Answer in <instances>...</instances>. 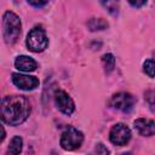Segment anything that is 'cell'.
I'll use <instances>...</instances> for the list:
<instances>
[{
	"label": "cell",
	"instance_id": "9a60e30c",
	"mask_svg": "<svg viewBox=\"0 0 155 155\" xmlns=\"http://www.w3.org/2000/svg\"><path fill=\"white\" fill-rule=\"evenodd\" d=\"M154 61L153 59H147L143 64V70L149 78H154Z\"/></svg>",
	"mask_w": 155,
	"mask_h": 155
},
{
	"label": "cell",
	"instance_id": "7c38bea8",
	"mask_svg": "<svg viewBox=\"0 0 155 155\" xmlns=\"http://www.w3.org/2000/svg\"><path fill=\"white\" fill-rule=\"evenodd\" d=\"M22 148H23V139H22L19 136H15V137L11 139L10 144H8L7 151H8L10 154L16 155V154H19V153L22 151Z\"/></svg>",
	"mask_w": 155,
	"mask_h": 155
},
{
	"label": "cell",
	"instance_id": "30bf717a",
	"mask_svg": "<svg viewBox=\"0 0 155 155\" xmlns=\"http://www.w3.org/2000/svg\"><path fill=\"white\" fill-rule=\"evenodd\" d=\"M15 67L21 71H34L38 68V63L29 56H18L15 61Z\"/></svg>",
	"mask_w": 155,
	"mask_h": 155
},
{
	"label": "cell",
	"instance_id": "2e32d148",
	"mask_svg": "<svg viewBox=\"0 0 155 155\" xmlns=\"http://www.w3.org/2000/svg\"><path fill=\"white\" fill-rule=\"evenodd\" d=\"M27 1L34 7H42L48 2V0H27Z\"/></svg>",
	"mask_w": 155,
	"mask_h": 155
},
{
	"label": "cell",
	"instance_id": "5b68a950",
	"mask_svg": "<svg viewBox=\"0 0 155 155\" xmlns=\"http://www.w3.org/2000/svg\"><path fill=\"white\" fill-rule=\"evenodd\" d=\"M109 139L114 145H126L131 139V131L122 122L115 124L109 132Z\"/></svg>",
	"mask_w": 155,
	"mask_h": 155
},
{
	"label": "cell",
	"instance_id": "5bb4252c",
	"mask_svg": "<svg viewBox=\"0 0 155 155\" xmlns=\"http://www.w3.org/2000/svg\"><path fill=\"white\" fill-rule=\"evenodd\" d=\"M102 62H103V67H104V70L105 73H110L114 67H115V58L111 53H107L102 57Z\"/></svg>",
	"mask_w": 155,
	"mask_h": 155
},
{
	"label": "cell",
	"instance_id": "9c48e42d",
	"mask_svg": "<svg viewBox=\"0 0 155 155\" xmlns=\"http://www.w3.org/2000/svg\"><path fill=\"white\" fill-rule=\"evenodd\" d=\"M134 128L137 130V132L142 136L145 137H150L155 133V124L153 120L149 119H144V117H139L137 120H134L133 122Z\"/></svg>",
	"mask_w": 155,
	"mask_h": 155
},
{
	"label": "cell",
	"instance_id": "e0dca14e",
	"mask_svg": "<svg viewBox=\"0 0 155 155\" xmlns=\"http://www.w3.org/2000/svg\"><path fill=\"white\" fill-rule=\"evenodd\" d=\"M127 1H128V4L131 6L137 7V8H139V7H142V6H144L147 4V0H127Z\"/></svg>",
	"mask_w": 155,
	"mask_h": 155
},
{
	"label": "cell",
	"instance_id": "4fadbf2b",
	"mask_svg": "<svg viewBox=\"0 0 155 155\" xmlns=\"http://www.w3.org/2000/svg\"><path fill=\"white\" fill-rule=\"evenodd\" d=\"M87 25H88L90 30L94 31V30H104V29L108 28L109 24H108V22L104 21L103 18H92V19L88 21Z\"/></svg>",
	"mask_w": 155,
	"mask_h": 155
},
{
	"label": "cell",
	"instance_id": "7a4b0ae2",
	"mask_svg": "<svg viewBox=\"0 0 155 155\" xmlns=\"http://www.w3.org/2000/svg\"><path fill=\"white\" fill-rule=\"evenodd\" d=\"M21 30L22 23L19 17L12 11H6L2 16V34L5 42L8 45H13L19 38Z\"/></svg>",
	"mask_w": 155,
	"mask_h": 155
},
{
	"label": "cell",
	"instance_id": "3957f363",
	"mask_svg": "<svg viewBox=\"0 0 155 155\" xmlns=\"http://www.w3.org/2000/svg\"><path fill=\"white\" fill-rule=\"evenodd\" d=\"M25 44L31 52H42L48 46V38L41 27H34L28 33Z\"/></svg>",
	"mask_w": 155,
	"mask_h": 155
},
{
	"label": "cell",
	"instance_id": "ba28073f",
	"mask_svg": "<svg viewBox=\"0 0 155 155\" xmlns=\"http://www.w3.org/2000/svg\"><path fill=\"white\" fill-rule=\"evenodd\" d=\"M12 82L21 90L24 91H30L34 90L39 86V80L35 76L31 75H24V74H18L13 73L12 74Z\"/></svg>",
	"mask_w": 155,
	"mask_h": 155
},
{
	"label": "cell",
	"instance_id": "8992f818",
	"mask_svg": "<svg viewBox=\"0 0 155 155\" xmlns=\"http://www.w3.org/2000/svg\"><path fill=\"white\" fill-rule=\"evenodd\" d=\"M134 103H136V99L132 94L127 93V92H119V93H115L111 99H110V105L116 109V110H120V111H124V113H128L133 109L134 107Z\"/></svg>",
	"mask_w": 155,
	"mask_h": 155
},
{
	"label": "cell",
	"instance_id": "6da1fadb",
	"mask_svg": "<svg viewBox=\"0 0 155 155\" xmlns=\"http://www.w3.org/2000/svg\"><path fill=\"white\" fill-rule=\"evenodd\" d=\"M30 114V104L22 96H5L0 101V120L10 126L23 124Z\"/></svg>",
	"mask_w": 155,
	"mask_h": 155
},
{
	"label": "cell",
	"instance_id": "52a82bcc",
	"mask_svg": "<svg viewBox=\"0 0 155 155\" xmlns=\"http://www.w3.org/2000/svg\"><path fill=\"white\" fill-rule=\"evenodd\" d=\"M54 103L56 107L65 115H71L75 110V104L71 99V97L65 92V91H56L54 92Z\"/></svg>",
	"mask_w": 155,
	"mask_h": 155
},
{
	"label": "cell",
	"instance_id": "277c9868",
	"mask_svg": "<svg viewBox=\"0 0 155 155\" xmlns=\"http://www.w3.org/2000/svg\"><path fill=\"white\" fill-rule=\"evenodd\" d=\"M84 142V134L81 131L73 126H68L61 136V147L64 150H75L80 148V145Z\"/></svg>",
	"mask_w": 155,
	"mask_h": 155
},
{
	"label": "cell",
	"instance_id": "8fae6325",
	"mask_svg": "<svg viewBox=\"0 0 155 155\" xmlns=\"http://www.w3.org/2000/svg\"><path fill=\"white\" fill-rule=\"evenodd\" d=\"M101 5L113 16L117 15L120 8V0H98Z\"/></svg>",
	"mask_w": 155,
	"mask_h": 155
},
{
	"label": "cell",
	"instance_id": "d6986e66",
	"mask_svg": "<svg viewBox=\"0 0 155 155\" xmlns=\"http://www.w3.org/2000/svg\"><path fill=\"white\" fill-rule=\"evenodd\" d=\"M5 136H6V132H5V128L2 127V125L0 124V143L5 139Z\"/></svg>",
	"mask_w": 155,
	"mask_h": 155
},
{
	"label": "cell",
	"instance_id": "ac0fdd59",
	"mask_svg": "<svg viewBox=\"0 0 155 155\" xmlns=\"http://www.w3.org/2000/svg\"><path fill=\"white\" fill-rule=\"evenodd\" d=\"M96 153H97V154H108L109 150H108L107 148H104L103 144H98L97 148H96Z\"/></svg>",
	"mask_w": 155,
	"mask_h": 155
}]
</instances>
